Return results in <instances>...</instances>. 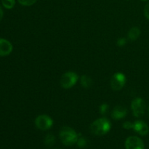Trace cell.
Masks as SVG:
<instances>
[{
	"instance_id": "cell-1",
	"label": "cell",
	"mask_w": 149,
	"mask_h": 149,
	"mask_svg": "<svg viewBox=\"0 0 149 149\" xmlns=\"http://www.w3.org/2000/svg\"><path fill=\"white\" fill-rule=\"evenodd\" d=\"M111 127V124L110 121L105 117L96 119L90 125V131L92 133L98 136H102L110 131Z\"/></svg>"
},
{
	"instance_id": "cell-2",
	"label": "cell",
	"mask_w": 149,
	"mask_h": 149,
	"mask_svg": "<svg viewBox=\"0 0 149 149\" xmlns=\"http://www.w3.org/2000/svg\"><path fill=\"white\" fill-rule=\"evenodd\" d=\"M60 138L64 145L72 146L77 143L79 135L69 127H63L60 131Z\"/></svg>"
},
{
	"instance_id": "cell-3",
	"label": "cell",
	"mask_w": 149,
	"mask_h": 149,
	"mask_svg": "<svg viewBox=\"0 0 149 149\" xmlns=\"http://www.w3.org/2000/svg\"><path fill=\"white\" fill-rule=\"evenodd\" d=\"M79 77L73 71H68L62 76L61 79V85L63 88L69 89L77 84Z\"/></svg>"
},
{
	"instance_id": "cell-4",
	"label": "cell",
	"mask_w": 149,
	"mask_h": 149,
	"mask_svg": "<svg viewBox=\"0 0 149 149\" xmlns=\"http://www.w3.org/2000/svg\"><path fill=\"white\" fill-rule=\"evenodd\" d=\"M126 77L123 73H115L111 79V87L112 90H113L114 91H119L123 88L124 86L126 84Z\"/></svg>"
},
{
	"instance_id": "cell-5",
	"label": "cell",
	"mask_w": 149,
	"mask_h": 149,
	"mask_svg": "<svg viewBox=\"0 0 149 149\" xmlns=\"http://www.w3.org/2000/svg\"><path fill=\"white\" fill-rule=\"evenodd\" d=\"M131 109H132V113H133V115L135 117H141V116H143L144 113H145V101L141 97H136L132 101Z\"/></svg>"
},
{
	"instance_id": "cell-6",
	"label": "cell",
	"mask_w": 149,
	"mask_h": 149,
	"mask_svg": "<svg viewBox=\"0 0 149 149\" xmlns=\"http://www.w3.org/2000/svg\"><path fill=\"white\" fill-rule=\"evenodd\" d=\"M35 125L36 127L41 130H47L52 127L53 120L48 115H39L35 119Z\"/></svg>"
},
{
	"instance_id": "cell-7",
	"label": "cell",
	"mask_w": 149,
	"mask_h": 149,
	"mask_svg": "<svg viewBox=\"0 0 149 149\" xmlns=\"http://www.w3.org/2000/svg\"><path fill=\"white\" fill-rule=\"evenodd\" d=\"M126 149H144L142 140L136 136H130L125 141Z\"/></svg>"
},
{
	"instance_id": "cell-8",
	"label": "cell",
	"mask_w": 149,
	"mask_h": 149,
	"mask_svg": "<svg viewBox=\"0 0 149 149\" xmlns=\"http://www.w3.org/2000/svg\"><path fill=\"white\" fill-rule=\"evenodd\" d=\"M13 51V45L8 40L0 38V56H7Z\"/></svg>"
},
{
	"instance_id": "cell-9",
	"label": "cell",
	"mask_w": 149,
	"mask_h": 149,
	"mask_svg": "<svg viewBox=\"0 0 149 149\" xmlns=\"http://www.w3.org/2000/svg\"><path fill=\"white\" fill-rule=\"evenodd\" d=\"M133 130L141 135H146L148 133L149 128L146 123L141 120L135 121L133 123Z\"/></svg>"
},
{
	"instance_id": "cell-10",
	"label": "cell",
	"mask_w": 149,
	"mask_h": 149,
	"mask_svg": "<svg viewBox=\"0 0 149 149\" xmlns=\"http://www.w3.org/2000/svg\"><path fill=\"white\" fill-rule=\"evenodd\" d=\"M127 113V110L123 106H117L113 109L111 112V117L115 120L123 119L126 116Z\"/></svg>"
},
{
	"instance_id": "cell-11",
	"label": "cell",
	"mask_w": 149,
	"mask_h": 149,
	"mask_svg": "<svg viewBox=\"0 0 149 149\" xmlns=\"http://www.w3.org/2000/svg\"><path fill=\"white\" fill-rule=\"evenodd\" d=\"M141 35V30L138 27H132L128 33V37L131 41H135Z\"/></svg>"
},
{
	"instance_id": "cell-12",
	"label": "cell",
	"mask_w": 149,
	"mask_h": 149,
	"mask_svg": "<svg viewBox=\"0 0 149 149\" xmlns=\"http://www.w3.org/2000/svg\"><path fill=\"white\" fill-rule=\"evenodd\" d=\"M81 84L84 88H90L93 84V79L87 75H83L81 77Z\"/></svg>"
},
{
	"instance_id": "cell-13",
	"label": "cell",
	"mask_w": 149,
	"mask_h": 149,
	"mask_svg": "<svg viewBox=\"0 0 149 149\" xmlns=\"http://www.w3.org/2000/svg\"><path fill=\"white\" fill-rule=\"evenodd\" d=\"M55 142V137L52 134H47L45 138V144L47 146H52Z\"/></svg>"
},
{
	"instance_id": "cell-14",
	"label": "cell",
	"mask_w": 149,
	"mask_h": 149,
	"mask_svg": "<svg viewBox=\"0 0 149 149\" xmlns=\"http://www.w3.org/2000/svg\"><path fill=\"white\" fill-rule=\"evenodd\" d=\"M1 3L6 9H12L15 4V0H1Z\"/></svg>"
},
{
	"instance_id": "cell-15",
	"label": "cell",
	"mask_w": 149,
	"mask_h": 149,
	"mask_svg": "<svg viewBox=\"0 0 149 149\" xmlns=\"http://www.w3.org/2000/svg\"><path fill=\"white\" fill-rule=\"evenodd\" d=\"M77 146H78L79 148H83L87 146V140L85 139V138L81 136V135H79L78 136V140L77 141Z\"/></svg>"
},
{
	"instance_id": "cell-16",
	"label": "cell",
	"mask_w": 149,
	"mask_h": 149,
	"mask_svg": "<svg viewBox=\"0 0 149 149\" xmlns=\"http://www.w3.org/2000/svg\"><path fill=\"white\" fill-rule=\"evenodd\" d=\"M17 1L20 4L23 6H31L34 3H36L37 0H17Z\"/></svg>"
},
{
	"instance_id": "cell-17",
	"label": "cell",
	"mask_w": 149,
	"mask_h": 149,
	"mask_svg": "<svg viewBox=\"0 0 149 149\" xmlns=\"http://www.w3.org/2000/svg\"><path fill=\"white\" fill-rule=\"evenodd\" d=\"M108 109H109V105L106 104V103H103V104L100 106V114L102 115L106 114L108 111Z\"/></svg>"
},
{
	"instance_id": "cell-18",
	"label": "cell",
	"mask_w": 149,
	"mask_h": 149,
	"mask_svg": "<svg viewBox=\"0 0 149 149\" xmlns=\"http://www.w3.org/2000/svg\"><path fill=\"white\" fill-rule=\"evenodd\" d=\"M123 127L126 130L133 129V123L131 122H125L123 124Z\"/></svg>"
},
{
	"instance_id": "cell-19",
	"label": "cell",
	"mask_w": 149,
	"mask_h": 149,
	"mask_svg": "<svg viewBox=\"0 0 149 149\" xmlns=\"http://www.w3.org/2000/svg\"><path fill=\"white\" fill-rule=\"evenodd\" d=\"M127 43V39L125 38H119L117 40V45L119 47H124Z\"/></svg>"
},
{
	"instance_id": "cell-20",
	"label": "cell",
	"mask_w": 149,
	"mask_h": 149,
	"mask_svg": "<svg viewBox=\"0 0 149 149\" xmlns=\"http://www.w3.org/2000/svg\"><path fill=\"white\" fill-rule=\"evenodd\" d=\"M144 15H145L146 17L149 20V2L147 3L146 5L145 6V8H144Z\"/></svg>"
},
{
	"instance_id": "cell-21",
	"label": "cell",
	"mask_w": 149,
	"mask_h": 149,
	"mask_svg": "<svg viewBox=\"0 0 149 149\" xmlns=\"http://www.w3.org/2000/svg\"><path fill=\"white\" fill-rule=\"evenodd\" d=\"M3 15H4V13H3V10L0 7V21H1V20L2 19L3 17Z\"/></svg>"
},
{
	"instance_id": "cell-22",
	"label": "cell",
	"mask_w": 149,
	"mask_h": 149,
	"mask_svg": "<svg viewBox=\"0 0 149 149\" xmlns=\"http://www.w3.org/2000/svg\"><path fill=\"white\" fill-rule=\"evenodd\" d=\"M141 1H148V0H141Z\"/></svg>"
},
{
	"instance_id": "cell-23",
	"label": "cell",
	"mask_w": 149,
	"mask_h": 149,
	"mask_svg": "<svg viewBox=\"0 0 149 149\" xmlns=\"http://www.w3.org/2000/svg\"><path fill=\"white\" fill-rule=\"evenodd\" d=\"M148 111H149V108H148Z\"/></svg>"
}]
</instances>
